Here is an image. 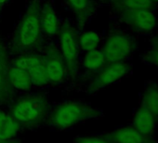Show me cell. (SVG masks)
I'll return each mask as SVG.
<instances>
[{"mask_svg": "<svg viewBox=\"0 0 158 143\" xmlns=\"http://www.w3.org/2000/svg\"><path fill=\"white\" fill-rule=\"evenodd\" d=\"M7 78L9 80L10 84L19 90H28L31 88L32 82L30 79V76L27 71L21 69L16 66H11L8 70Z\"/></svg>", "mask_w": 158, "mask_h": 143, "instance_id": "obj_14", "label": "cell"}, {"mask_svg": "<svg viewBox=\"0 0 158 143\" xmlns=\"http://www.w3.org/2000/svg\"><path fill=\"white\" fill-rule=\"evenodd\" d=\"M131 71L132 66L126 62L108 63L99 70L90 84L89 90L96 92L108 87L128 75Z\"/></svg>", "mask_w": 158, "mask_h": 143, "instance_id": "obj_5", "label": "cell"}, {"mask_svg": "<svg viewBox=\"0 0 158 143\" xmlns=\"http://www.w3.org/2000/svg\"><path fill=\"white\" fill-rule=\"evenodd\" d=\"M103 112L88 104L79 102H65L54 108L48 115L47 123L57 130H66L78 123L91 119H100Z\"/></svg>", "mask_w": 158, "mask_h": 143, "instance_id": "obj_1", "label": "cell"}, {"mask_svg": "<svg viewBox=\"0 0 158 143\" xmlns=\"http://www.w3.org/2000/svg\"><path fill=\"white\" fill-rule=\"evenodd\" d=\"M140 104L149 109L158 120V83L147 81L140 95Z\"/></svg>", "mask_w": 158, "mask_h": 143, "instance_id": "obj_11", "label": "cell"}, {"mask_svg": "<svg viewBox=\"0 0 158 143\" xmlns=\"http://www.w3.org/2000/svg\"><path fill=\"white\" fill-rule=\"evenodd\" d=\"M156 28H157V30H158V24H157V27H156Z\"/></svg>", "mask_w": 158, "mask_h": 143, "instance_id": "obj_27", "label": "cell"}, {"mask_svg": "<svg viewBox=\"0 0 158 143\" xmlns=\"http://www.w3.org/2000/svg\"><path fill=\"white\" fill-rule=\"evenodd\" d=\"M103 136L112 143H158L155 137L143 136L131 124L117 127Z\"/></svg>", "mask_w": 158, "mask_h": 143, "instance_id": "obj_7", "label": "cell"}, {"mask_svg": "<svg viewBox=\"0 0 158 143\" xmlns=\"http://www.w3.org/2000/svg\"><path fill=\"white\" fill-rule=\"evenodd\" d=\"M4 64H5L4 56L2 55V51H1V50H0V71L3 70V68H4Z\"/></svg>", "mask_w": 158, "mask_h": 143, "instance_id": "obj_24", "label": "cell"}, {"mask_svg": "<svg viewBox=\"0 0 158 143\" xmlns=\"http://www.w3.org/2000/svg\"><path fill=\"white\" fill-rule=\"evenodd\" d=\"M30 76L32 84L35 85H44L48 83L46 67H45V61L41 59L38 63H36L34 66H32L28 71Z\"/></svg>", "mask_w": 158, "mask_h": 143, "instance_id": "obj_17", "label": "cell"}, {"mask_svg": "<svg viewBox=\"0 0 158 143\" xmlns=\"http://www.w3.org/2000/svg\"><path fill=\"white\" fill-rule=\"evenodd\" d=\"M60 47L62 51V56L69 66V68L73 71L76 66L77 62V45L73 38V34L69 26H64L60 33Z\"/></svg>", "mask_w": 158, "mask_h": 143, "instance_id": "obj_9", "label": "cell"}, {"mask_svg": "<svg viewBox=\"0 0 158 143\" xmlns=\"http://www.w3.org/2000/svg\"><path fill=\"white\" fill-rule=\"evenodd\" d=\"M45 61V67L48 82L60 83L63 80L65 74L64 63L57 51H51Z\"/></svg>", "mask_w": 158, "mask_h": 143, "instance_id": "obj_10", "label": "cell"}, {"mask_svg": "<svg viewBox=\"0 0 158 143\" xmlns=\"http://www.w3.org/2000/svg\"><path fill=\"white\" fill-rule=\"evenodd\" d=\"M152 1L154 3V4H156V5H158V0H152Z\"/></svg>", "mask_w": 158, "mask_h": 143, "instance_id": "obj_25", "label": "cell"}, {"mask_svg": "<svg viewBox=\"0 0 158 143\" xmlns=\"http://www.w3.org/2000/svg\"><path fill=\"white\" fill-rule=\"evenodd\" d=\"M116 12L127 11H154L156 4L152 0H113Z\"/></svg>", "mask_w": 158, "mask_h": 143, "instance_id": "obj_13", "label": "cell"}, {"mask_svg": "<svg viewBox=\"0 0 158 143\" xmlns=\"http://www.w3.org/2000/svg\"><path fill=\"white\" fill-rule=\"evenodd\" d=\"M22 126L9 114L0 109V140L3 143H12Z\"/></svg>", "mask_w": 158, "mask_h": 143, "instance_id": "obj_12", "label": "cell"}, {"mask_svg": "<svg viewBox=\"0 0 158 143\" xmlns=\"http://www.w3.org/2000/svg\"><path fill=\"white\" fill-rule=\"evenodd\" d=\"M0 143H3V142H2V141H1V140H0Z\"/></svg>", "mask_w": 158, "mask_h": 143, "instance_id": "obj_28", "label": "cell"}, {"mask_svg": "<svg viewBox=\"0 0 158 143\" xmlns=\"http://www.w3.org/2000/svg\"><path fill=\"white\" fill-rule=\"evenodd\" d=\"M120 21L140 35H149L157 27L158 17L154 11H127L119 12Z\"/></svg>", "mask_w": 158, "mask_h": 143, "instance_id": "obj_6", "label": "cell"}, {"mask_svg": "<svg viewBox=\"0 0 158 143\" xmlns=\"http://www.w3.org/2000/svg\"><path fill=\"white\" fill-rule=\"evenodd\" d=\"M7 0H0V4H3L4 2H6Z\"/></svg>", "mask_w": 158, "mask_h": 143, "instance_id": "obj_26", "label": "cell"}, {"mask_svg": "<svg viewBox=\"0 0 158 143\" xmlns=\"http://www.w3.org/2000/svg\"><path fill=\"white\" fill-rule=\"evenodd\" d=\"M136 50L137 40L131 35L121 30H114L106 38L102 51L108 64L126 62L132 57Z\"/></svg>", "mask_w": 158, "mask_h": 143, "instance_id": "obj_3", "label": "cell"}, {"mask_svg": "<svg viewBox=\"0 0 158 143\" xmlns=\"http://www.w3.org/2000/svg\"><path fill=\"white\" fill-rule=\"evenodd\" d=\"M41 60L40 57L31 56V57H22L14 61V66L28 71L32 66H34L36 63Z\"/></svg>", "mask_w": 158, "mask_h": 143, "instance_id": "obj_21", "label": "cell"}, {"mask_svg": "<svg viewBox=\"0 0 158 143\" xmlns=\"http://www.w3.org/2000/svg\"><path fill=\"white\" fill-rule=\"evenodd\" d=\"M40 24L48 35H55L58 31V21L54 10L47 6L40 14Z\"/></svg>", "mask_w": 158, "mask_h": 143, "instance_id": "obj_15", "label": "cell"}, {"mask_svg": "<svg viewBox=\"0 0 158 143\" xmlns=\"http://www.w3.org/2000/svg\"><path fill=\"white\" fill-rule=\"evenodd\" d=\"M10 84L7 76L4 75L3 71H0V101L5 100L10 97Z\"/></svg>", "mask_w": 158, "mask_h": 143, "instance_id": "obj_22", "label": "cell"}, {"mask_svg": "<svg viewBox=\"0 0 158 143\" xmlns=\"http://www.w3.org/2000/svg\"><path fill=\"white\" fill-rule=\"evenodd\" d=\"M10 115L23 127H37L47 123L49 115L48 101L41 96H27L16 101Z\"/></svg>", "mask_w": 158, "mask_h": 143, "instance_id": "obj_2", "label": "cell"}, {"mask_svg": "<svg viewBox=\"0 0 158 143\" xmlns=\"http://www.w3.org/2000/svg\"><path fill=\"white\" fill-rule=\"evenodd\" d=\"M157 123L158 120L156 119V117L142 104L139 103V107L136 108L134 111L131 125L143 136L155 137L154 135Z\"/></svg>", "mask_w": 158, "mask_h": 143, "instance_id": "obj_8", "label": "cell"}, {"mask_svg": "<svg viewBox=\"0 0 158 143\" xmlns=\"http://www.w3.org/2000/svg\"><path fill=\"white\" fill-rule=\"evenodd\" d=\"M112 1H113V0H112Z\"/></svg>", "mask_w": 158, "mask_h": 143, "instance_id": "obj_29", "label": "cell"}, {"mask_svg": "<svg viewBox=\"0 0 158 143\" xmlns=\"http://www.w3.org/2000/svg\"><path fill=\"white\" fill-rule=\"evenodd\" d=\"M40 13L36 5H32L23 18L15 38V47L24 49L32 46L40 33Z\"/></svg>", "mask_w": 158, "mask_h": 143, "instance_id": "obj_4", "label": "cell"}, {"mask_svg": "<svg viewBox=\"0 0 158 143\" xmlns=\"http://www.w3.org/2000/svg\"><path fill=\"white\" fill-rule=\"evenodd\" d=\"M73 143H112L103 135L97 136H78Z\"/></svg>", "mask_w": 158, "mask_h": 143, "instance_id": "obj_23", "label": "cell"}, {"mask_svg": "<svg viewBox=\"0 0 158 143\" xmlns=\"http://www.w3.org/2000/svg\"><path fill=\"white\" fill-rule=\"evenodd\" d=\"M67 2L79 18L86 19L90 11L89 0H67Z\"/></svg>", "mask_w": 158, "mask_h": 143, "instance_id": "obj_20", "label": "cell"}, {"mask_svg": "<svg viewBox=\"0 0 158 143\" xmlns=\"http://www.w3.org/2000/svg\"><path fill=\"white\" fill-rule=\"evenodd\" d=\"M151 47L142 54L143 63L158 68V36H154L150 39Z\"/></svg>", "mask_w": 158, "mask_h": 143, "instance_id": "obj_18", "label": "cell"}, {"mask_svg": "<svg viewBox=\"0 0 158 143\" xmlns=\"http://www.w3.org/2000/svg\"><path fill=\"white\" fill-rule=\"evenodd\" d=\"M107 64L105 56L102 51H89L84 59V65L89 70H100Z\"/></svg>", "mask_w": 158, "mask_h": 143, "instance_id": "obj_16", "label": "cell"}, {"mask_svg": "<svg viewBox=\"0 0 158 143\" xmlns=\"http://www.w3.org/2000/svg\"><path fill=\"white\" fill-rule=\"evenodd\" d=\"M101 42V37L93 32V31H89L84 33L80 39H79V43H80V46L83 50L85 51H91V50H95L99 44Z\"/></svg>", "mask_w": 158, "mask_h": 143, "instance_id": "obj_19", "label": "cell"}]
</instances>
